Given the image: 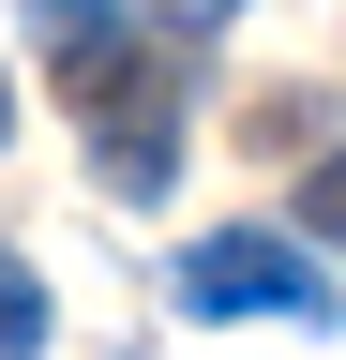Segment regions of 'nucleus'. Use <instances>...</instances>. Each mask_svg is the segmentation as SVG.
<instances>
[{
	"label": "nucleus",
	"instance_id": "nucleus-1",
	"mask_svg": "<svg viewBox=\"0 0 346 360\" xmlns=\"http://www.w3.org/2000/svg\"><path fill=\"white\" fill-rule=\"evenodd\" d=\"M61 90H75V120H91L106 195H166V180H181V75H166L151 30H121V45H91V60H61Z\"/></svg>",
	"mask_w": 346,
	"mask_h": 360
},
{
	"label": "nucleus",
	"instance_id": "nucleus-2",
	"mask_svg": "<svg viewBox=\"0 0 346 360\" xmlns=\"http://www.w3.org/2000/svg\"><path fill=\"white\" fill-rule=\"evenodd\" d=\"M181 315H286V330H331V270H316V240H286V225H211V240H181Z\"/></svg>",
	"mask_w": 346,
	"mask_h": 360
},
{
	"label": "nucleus",
	"instance_id": "nucleus-3",
	"mask_svg": "<svg viewBox=\"0 0 346 360\" xmlns=\"http://www.w3.org/2000/svg\"><path fill=\"white\" fill-rule=\"evenodd\" d=\"M30 30H46L61 60H91V45H121L136 15H121V0H30Z\"/></svg>",
	"mask_w": 346,
	"mask_h": 360
},
{
	"label": "nucleus",
	"instance_id": "nucleus-4",
	"mask_svg": "<svg viewBox=\"0 0 346 360\" xmlns=\"http://www.w3.org/2000/svg\"><path fill=\"white\" fill-rule=\"evenodd\" d=\"M286 240H331V255H346V135L301 165V225H286Z\"/></svg>",
	"mask_w": 346,
	"mask_h": 360
},
{
	"label": "nucleus",
	"instance_id": "nucleus-5",
	"mask_svg": "<svg viewBox=\"0 0 346 360\" xmlns=\"http://www.w3.org/2000/svg\"><path fill=\"white\" fill-rule=\"evenodd\" d=\"M30 345H46V285L0 255V360H30Z\"/></svg>",
	"mask_w": 346,
	"mask_h": 360
},
{
	"label": "nucleus",
	"instance_id": "nucleus-6",
	"mask_svg": "<svg viewBox=\"0 0 346 360\" xmlns=\"http://www.w3.org/2000/svg\"><path fill=\"white\" fill-rule=\"evenodd\" d=\"M241 15V0H166V30H226Z\"/></svg>",
	"mask_w": 346,
	"mask_h": 360
},
{
	"label": "nucleus",
	"instance_id": "nucleus-7",
	"mask_svg": "<svg viewBox=\"0 0 346 360\" xmlns=\"http://www.w3.org/2000/svg\"><path fill=\"white\" fill-rule=\"evenodd\" d=\"M0 135H16V75H0Z\"/></svg>",
	"mask_w": 346,
	"mask_h": 360
}]
</instances>
